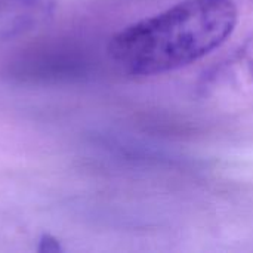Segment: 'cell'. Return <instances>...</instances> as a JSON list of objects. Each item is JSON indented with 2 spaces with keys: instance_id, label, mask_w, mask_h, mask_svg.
Here are the masks:
<instances>
[{
  "instance_id": "obj_1",
  "label": "cell",
  "mask_w": 253,
  "mask_h": 253,
  "mask_svg": "<svg viewBox=\"0 0 253 253\" xmlns=\"http://www.w3.org/2000/svg\"><path fill=\"white\" fill-rule=\"evenodd\" d=\"M237 19L233 0H181L116 33L108 53L129 76L165 74L218 49L233 34Z\"/></svg>"
},
{
  "instance_id": "obj_2",
  "label": "cell",
  "mask_w": 253,
  "mask_h": 253,
  "mask_svg": "<svg viewBox=\"0 0 253 253\" xmlns=\"http://www.w3.org/2000/svg\"><path fill=\"white\" fill-rule=\"evenodd\" d=\"M55 0H0V39H9L47 21Z\"/></svg>"
},
{
  "instance_id": "obj_3",
  "label": "cell",
  "mask_w": 253,
  "mask_h": 253,
  "mask_svg": "<svg viewBox=\"0 0 253 253\" xmlns=\"http://www.w3.org/2000/svg\"><path fill=\"white\" fill-rule=\"evenodd\" d=\"M228 67L236 70L239 74L243 73L246 82L253 84V31L239 50H236V53L230 58Z\"/></svg>"
},
{
  "instance_id": "obj_4",
  "label": "cell",
  "mask_w": 253,
  "mask_h": 253,
  "mask_svg": "<svg viewBox=\"0 0 253 253\" xmlns=\"http://www.w3.org/2000/svg\"><path fill=\"white\" fill-rule=\"evenodd\" d=\"M37 252L40 253H58L62 252L61 243L59 240H56L53 236L50 234H43L39 240V248Z\"/></svg>"
}]
</instances>
